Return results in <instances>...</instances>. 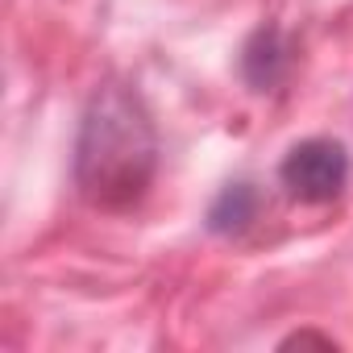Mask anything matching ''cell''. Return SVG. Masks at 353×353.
<instances>
[{
    "label": "cell",
    "instance_id": "1",
    "mask_svg": "<svg viewBox=\"0 0 353 353\" xmlns=\"http://www.w3.org/2000/svg\"><path fill=\"white\" fill-rule=\"evenodd\" d=\"M158 166V137L129 88H100L83 112L75 145V179L100 208H129L145 196Z\"/></svg>",
    "mask_w": 353,
    "mask_h": 353
},
{
    "label": "cell",
    "instance_id": "2",
    "mask_svg": "<svg viewBox=\"0 0 353 353\" xmlns=\"http://www.w3.org/2000/svg\"><path fill=\"white\" fill-rule=\"evenodd\" d=\"M279 179L295 200L328 204L341 196V188L349 179V154H345V145H336L328 137H307V141L287 150V158L279 166Z\"/></svg>",
    "mask_w": 353,
    "mask_h": 353
}]
</instances>
